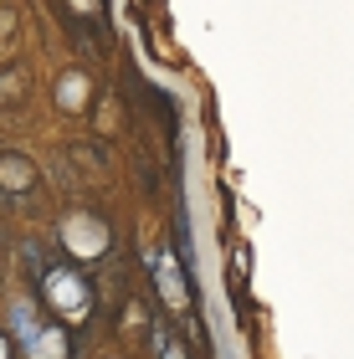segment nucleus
Wrapping results in <instances>:
<instances>
[{"label": "nucleus", "mask_w": 354, "mask_h": 359, "mask_svg": "<svg viewBox=\"0 0 354 359\" xmlns=\"http://www.w3.org/2000/svg\"><path fill=\"white\" fill-rule=\"evenodd\" d=\"M15 334L26 339V354L31 359H67V339H62V329L36 323V318H31V308H15Z\"/></svg>", "instance_id": "nucleus-1"}, {"label": "nucleus", "mask_w": 354, "mask_h": 359, "mask_svg": "<svg viewBox=\"0 0 354 359\" xmlns=\"http://www.w3.org/2000/svg\"><path fill=\"white\" fill-rule=\"evenodd\" d=\"M62 247H67L72 257H103L108 252V226L98 216H67V226H62Z\"/></svg>", "instance_id": "nucleus-2"}, {"label": "nucleus", "mask_w": 354, "mask_h": 359, "mask_svg": "<svg viewBox=\"0 0 354 359\" xmlns=\"http://www.w3.org/2000/svg\"><path fill=\"white\" fill-rule=\"evenodd\" d=\"M46 298H52L62 313H88V287H83V277L67 272V267H46Z\"/></svg>", "instance_id": "nucleus-3"}, {"label": "nucleus", "mask_w": 354, "mask_h": 359, "mask_svg": "<svg viewBox=\"0 0 354 359\" xmlns=\"http://www.w3.org/2000/svg\"><path fill=\"white\" fill-rule=\"evenodd\" d=\"M31 180H36L31 159H21V154H0V190H31Z\"/></svg>", "instance_id": "nucleus-4"}, {"label": "nucleus", "mask_w": 354, "mask_h": 359, "mask_svg": "<svg viewBox=\"0 0 354 359\" xmlns=\"http://www.w3.org/2000/svg\"><path fill=\"white\" fill-rule=\"evenodd\" d=\"M154 272H159V292H165V298L180 308V303H185V283H180V267H175V257H159Z\"/></svg>", "instance_id": "nucleus-5"}, {"label": "nucleus", "mask_w": 354, "mask_h": 359, "mask_svg": "<svg viewBox=\"0 0 354 359\" xmlns=\"http://www.w3.org/2000/svg\"><path fill=\"white\" fill-rule=\"evenodd\" d=\"M62 103H67V108H77V103H83V77H62Z\"/></svg>", "instance_id": "nucleus-6"}, {"label": "nucleus", "mask_w": 354, "mask_h": 359, "mask_svg": "<svg viewBox=\"0 0 354 359\" xmlns=\"http://www.w3.org/2000/svg\"><path fill=\"white\" fill-rule=\"evenodd\" d=\"M0 359H11V339L6 334H0Z\"/></svg>", "instance_id": "nucleus-7"}]
</instances>
